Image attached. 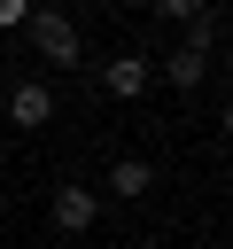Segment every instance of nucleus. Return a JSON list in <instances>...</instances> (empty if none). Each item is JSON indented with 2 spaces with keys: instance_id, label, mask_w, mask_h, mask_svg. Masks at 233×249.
<instances>
[{
  "instance_id": "11",
  "label": "nucleus",
  "mask_w": 233,
  "mask_h": 249,
  "mask_svg": "<svg viewBox=\"0 0 233 249\" xmlns=\"http://www.w3.org/2000/svg\"><path fill=\"white\" fill-rule=\"evenodd\" d=\"M109 8H140V0H109Z\"/></svg>"
},
{
  "instance_id": "9",
  "label": "nucleus",
  "mask_w": 233,
  "mask_h": 249,
  "mask_svg": "<svg viewBox=\"0 0 233 249\" xmlns=\"http://www.w3.org/2000/svg\"><path fill=\"white\" fill-rule=\"evenodd\" d=\"M16 23H31V0H0V31H16Z\"/></svg>"
},
{
  "instance_id": "4",
  "label": "nucleus",
  "mask_w": 233,
  "mask_h": 249,
  "mask_svg": "<svg viewBox=\"0 0 233 249\" xmlns=\"http://www.w3.org/2000/svg\"><path fill=\"white\" fill-rule=\"evenodd\" d=\"M148 187H155V171H148L140 156H116V163H109V195H116V202H140Z\"/></svg>"
},
{
  "instance_id": "7",
  "label": "nucleus",
  "mask_w": 233,
  "mask_h": 249,
  "mask_svg": "<svg viewBox=\"0 0 233 249\" xmlns=\"http://www.w3.org/2000/svg\"><path fill=\"white\" fill-rule=\"evenodd\" d=\"M155 16H171V23H194V16H210V0H148Z\"/></svg>"
},
{
  "instance_id": "10",
  "label": "nucleus",
  "mask_w": 233,
  "mask_h": 249,
  "mask_svg": "<svg viewBox=\"0 0 233 249\" xmlns=\"http://www.w3.org/2000/svg\"><path fill=\"white\" fill-rule=\"evenodd\" d=\"M217 124H225V140H233V101H225V117H217Z\"/></svg>"
},
{
  "instance_id": "1",
  "label": "nucleus",
  "mask_w": 233,
  "mask_h": 249,
  "mask_svg": "<svg viewBox=\"0 0 233 249\" xmlns=\"http://www.w3.org/2000/svg\"><path fill=\"white\" fill-rule=\"evenodd\" d=\"M31 47H39V62H78V23L62 16V8H31Z\"/></svg>"
},
{
  "instance_id": "6",
  "label": "nucleus",
  "mask_w": 233,
  "mask_h": 249,
  "mask_svg": "<svg viewBox=\"0 0 233 249\" xmlns=\"http://www.w3.org/2000/svg\"><path fill=\"white\" fill-rule=\"evenodd\" d=\"M202 70H210V54H186V47L171 54V86H202Z\"/></svg>"
},
{
  "instance_id": "3",
  "label": "nucleus",
  "mask_w": 233,
  "mask_h": 249,
  "mask_svg": "<svg viewBox=\"0 0 233 249\" xmlns=\"http://www.w3.org/2000/svg\"><path fill=\"white\" fill-rule=\"evenodd\" d=\"M47 210H54V226H62V233H85V226L101 218V195L70 179V187H54V202H47Z\"/></svg>"
},
{
  "instance_id": "8",
  "label": "nucleus",
  "mask_w": 233,
  "mask_h": 249,
  "mask_svg": "<svg viewBox=\"0 0 233 249\" xmlns=\"http://www.w3.org/2000/svg\"><path fill=\"white\" fill-rule=\"evenodd\" d=\"M210 47H217V23L194 16V23H186V54H210Z\"/></svg>"
},
{
  "instance_id": "2",
  "label": "nucleus",
  "mask_w": 233,
  "mask_h": 249,
  "mask_svg": "<svg viewBox=\"0 0 233 249\" xmlns=\"http://www.w3.org/2000/svg\"><path fill=\"white\" fill-rule=\"evenodd\" d=\"M8 124H23V132H47V124H54V93H47V78H23V86L8 93Z\"/></svg>"
},
{
  "instance_id": "5",
  "label": "nucleus",
  "mask_w": 233,
  "mask_h": 249,
  "mask_svg": "<svg viewBox=\"0 0 233 249\" xmlns=\"http://www.w3.org/2000/svg\"><path fill=\"white\" fill-rule=\"evenodd\" d=\"M140 93H148V62L140 54H116L109 62V101H140Z\"/></svg>"
}]
</instances>
